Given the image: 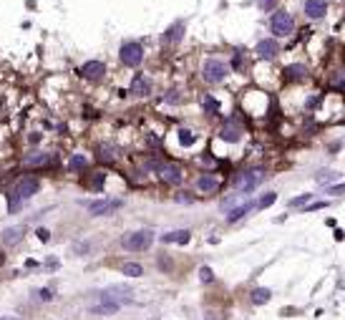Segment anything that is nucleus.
I'll return each instance as SVG.
<instances>
[{"instance_id": "1", "label": "nucleus", "mask_w": 345, "mask_h": 320, "mask_svg": "<svg viewBox=\"0 0 345 320\" xmlns=\"http://www.w3.org/2000/svg\"><path fill=\"white\" fill-rule=\"evenodd\" d=\"M38 189H40V182H38L35 177H23V179H18V184H15L13 192H10V209H18V202L33 197Z\"/></svg>"}, {"instance_id": "2", "label": "nucleus", "mask_w": 345, "mask_h": 320, "mask_svg": "<svg viewBox=\"0 0 345 320\" xmlns=\"http://www.w3.org/2000/svg\"><path fill=\"white\" fill-rule=\"evenodd\" d=\"M202 76H204V81H209V83L224 81V78L229 76L227 61H222V58H209V61L204 63V68H202Z\"/></svg>"}, {"instance_id": "3", "label": "nucleus", "mask_w": 345, "mask_h": 320, "mask_svg": "<svg viewBox=\"0 0 345 320\" xmlns=\"http://www.w3.org/2000/svg\"><path fill=\"white\" fill-rule=\"evenodd\" d=\"M154 242V232L152 229H139L134 234H126L124 237V247L131 250V252H141V250H149Z\"/></svg>"}, {"instance_id": "4", "label": "nucleus", "mask_w": 345, "mask_h": 320, "mask_svg": "<svg viewBox=\"0 0 345 320\" xmlns=\"http://www.w3.org/2000/svg\"><path fill=\"white\" fill-rule=\"evenodd\" d=\"M119 58H121L124 66L136 68L139 63L144 61V48H141V43H136V40H128V43H124L121 51H119Z\"/></svg>"}, {"instance_id": "5", "label": "nucleus", "mask_w": 345, "mask_h": 320, "mask_svg": "<svg viewBox=\"0 0 345 320\" xmlns=\"http://www.w3.org/2000/svg\"><path fill=\"white\" fill-rule=\"evenodd\" d=\"M270 28H272V33H275V35L285 38V35H290V33H292L295 20H292V15H290L287 10H277V13L270 18Z\"/></svg>"}, {"instance_id": "6", "label": "nucleus", "mask_w": 345, "mask_h": 320, "mask_svg": "<svg viewBox=\"0 0 345 320\" xmlns=\"http://www.w3.org/2000/svg\"><path fill=\"white\" fill-rule=\"evenodd\" d=\"M262 179H265V169L254 166V169H247V172H245V174H242L240 179L234 182V187L240 189V192H245V194H247V192H252L254 187H260V184H262Z\"/></svg>"}, {"instance_id": "7", "label": "nucleus", "mask_w": 345, "mask_h": 320, "mask_svg": "<svg viewBox=\"0 0 345 320\" xmlns=\"http://www.w3.org/2000/svg\"><path fill=\"white\" fill-rule=\"evenodd\" d=\"M103 300L109 303H131V288L128 285H111L101 292Z\"/></svg>"}, {"instance_id": "8", "label": "nucleus", "mask_w": 345, "mask_h": 320, "mask_svg": "<svg viewBox=\"0 0 345 320\" xmlns=\"http://www.w3.org/2000/svg\"><path fill=\"white\" fill-rule=\"evenodd\" d=\"M103 73H106L103 61H89V63H83V66H81V76L86 81H98V78H103Z\"/></svg>"}, {"instance_id": "9", "label": "nucleus", "mask_w": 345, "mask_h": 320, "mask_svg": "<svg viewBox=\"0 0 345 320\" xmlns=\"http://www.w3.org/2000/svg\"><path fill=\"white\" fill-rule=\"evenodd\" d=\"M124 199H103V202H96L91 204V215H111V212L121 209Z\"/></svg>"}, {"instance_id": "10", "label": "nucleus", "mask_w": 345, "mask_h": 320, "mask_svg": "<svg viewBox=\"0 0 345 320\" xmlns=\"http://www.w3.org/2000/svg\"><path fill=\"white\" fill-rule=\"evenodd\" d=\"M159 177L169 184H179L182 182V169L177 164H161L159 166Z\"/></svg>"}, {"instance_id": "11", "label": "nucleus", "mask_w": 345, "mask_h": 320, "mask_svg": "<svg viewBox=\"0 0 345 320\" xmlns=\"http://www.w3.org/2000/svg\"><path fill=\"white\" fill-rule=\"evenodd\" d=\"M325 10H328V0H305V13H308V18L317 20V18L325 15Z\"/></svg>"}, {"instance_id": "12", "label": "nucleus", "mask_w": 345, "mask_h": 320, "mask_svg": "<svg viewBox=\"0 0 345 320\" xmlns=\"http://www.w3.org/2000/svg\"><path fill=\"white\" fill-rule=\"evenodd\" d=\"M131 94H134L136 98L149 96V94H152V81H149L146 76H136V78L131 81Z\"/></svg>"}, {"instance_id": "13", "label": "nucleus", "mask_w": 345, "mask_h": 320, "mask_svg": "<svg viewBox=\"0 0 345 320\" xmlns=\"http://www.w3.org/2000/svg\"><path fill=\"white\" fill-rule=\"evenodd\" d=\"M277 43L272 38H265V40H260V43H257V56L260 58H265V61H272L275 56H277Z\"/></svg>"}, {"instance_id": "14", "label": "nucleus", "mask_w": 345, "mask_h": 320, "mask_svg": "<svg viewBox=\"0 0 345 320\" xmlns=\"http://www.w3.org/2000/svg\"><path fill=\"white\" fill-rule=\"evenodd\" d=\"M184 31H187L184 20H177L174 26H169V28L164 31V40H166V43H177V40L184 38Z\"/></svg>"}, {"instance_id": "15", "label": "nucleus", "mask_w": 345, "mask_h": 320, "mask_svg": "<svg viewBox=\"0 0 345 320\" xmlns=\"http://www.w3.org/2000/svg\"><path fill=\"white\" fill-rule=\"evenodd\" d=\"M220 136L224 139V141H229V144H234V141H240L242 139V129L237 126L234 121H227L224 126H222V131H220Z\"/></svg>"}, {"instance_id": "16", "label": "nucleus", "mask_w": 345, "mask_h": 320, "mask_svg": "<svg viewBox=\"0 0 345 320\" xmlns=\"http://www.w3.org/2000/svg\"><path fill=\"white\" fill-rule=\"evenodd\" d=\"M285 81H305L308 78V68L303 66V63H292V66L285 68Z\"/></svg>"}, {"instance_id": "17", "label": "nucleus", "mask_w": 345, "mask_h": 320, "mask_svg": "<svg viewBox=\"0 0 345 320\" xmlns=\"http://www.w3.org/2000/svg\"><path fill=\"white\" fill-rule=\"evenodd\" d=\"M23 237H26V227H23V224L3 229V242H5V245H15V242H20Z\"/></svg>"}, {"instance_id": "18", "label": "nucleus", "mask_w": 345, "mask_h": 320, "mask_svg": "<svg viewBox=\"0 0 345 320\" xmlns=\"http://www.w3.org/2000/svg\"><path fill=\"white\" fill-rule=\"evenodd\" d=\"M217 187H220V182H217V177H214V174H204V177H199V179H197V189H199V192H204V194L214 192Z\"/></svg>"}, {"instance_id": "19", "label": "nucleus", "mask_w": 345, "mask_h": 320, "mask_svg": "<svg viewBox=\"0 0 345 320\" xmlns=\"http://www.w3.org/2000/svg\"><path fill=\"white\" fill-rule=\"evenodd\" d=\"M189 237H191L189 229H177V232H166L164 237H161V242H166V245L169 242H182L184 245V242H189Z\"/></svg>"}, {"instance_id": "20", "label": "nucleus", "mask_w": 345, "mask_h": 320, "mask_svg": "<svg viewBox=\"0 0 345 320\" xmlns=\"http://www.w3.org/2000/svg\"><path fill=\"white\" fill-rule=\"evenodd\" d=\"M91 313H94V315H114V313H119V303H109V300H103V303L94 305V308H91Z\"/></svg>"}, {"instance_id": "21", "label": "nucleus", "mask_w": 345, "mask_h": 320, "mask_svg": "<svg viewBox=\"0 0 345 320\" xmlns=\"http://www.w3.org/2000/svg\"><path fill=\"white\" fill-rule=\"evenodd\" d=\"M252 202H245V204H240V207H237V209H232L229 212V222H237V220H242V217H247L250 215V212H252Z\"/></svg>"}, {"instance_id": "22", "label": "nucleus", "mask_w": 345, "mask_h": 320, "mask_svg": "<svg viewBox=\"0 0 345 320\" xmlns=\"http://www.w3.org/2000/svg\"><path fill=\"white\" fill-rule=\"evenodd\" d=\"M270 297H272V292H270L267 288H257V290L252 292V303H254V305H265Z\"/></svg>"}, {"instance_id": "23", "label": "nucleus", "mask_w": 345, "mask_h": 320, "mask_svg": "<svg viewBox=\"0 0 345 320\" xmlns=\"http://www.w3.org/2000/svg\"><path fill=\"white\" fill-rule=\"evenodd\" d=\"M315 179H317L320 184H328V182H333V179H340V172H333V169H320V172L315 174Z\"/></svg>"}, {"instance_id": "24", "label": "nucleus", "mask_w": 345, "mask_h": 320, "mask_svg": "<svg viewBox=\"0 0 345 320\" xmlns=\"http://www.w3.org/2000/svg\"><path fill=\"white\" fill-rule=\"evenodd\" d=\"M202 106H204L207 114H217L220 111V101L214 96H202Z\"/></svg>"}, {"instance_id": "25", "label": "nucleus", "mask_w": 345, "mask_h": 320, "mask_svg": "<svg viewBox=\"0 0 345 320\" xmlns=\"http://www.w3.org/2000/svg\"><path fill=\"white\" fill-rule=\"evenodd\" d=\"M121 272L128 275V277H141V275H144V267L136 265V262H126V265L121 267Z\"/></svg>"}, {"instance_id": "26", "label": "nucleus", "mask_w": 345, "mask_h": 320, "mask_svg": "<svg viewBox=\"0 0 345 320\" xmlns=\"http://www.w3.org/2000/svg\"><path fill=\"white\" fill-rule=\"evenodd\" d=\"M86 164H89V159H86L83 154H73L71 157V169H73V172H81V169H86Z\"/></svg>"}, {"instance_id": "27", "label": "nucleus", "mask_w": 345, "mask_h": 320, "mask_svg": "<svg viewBox=\"0 0 345 320\" xmlns=\"http://www.w3.org/2000/svg\"><path fill=\"white\" fill-rule=\"evenodd\" d=\"M46 159H48V154H31V157L23 159V164L26 166H40V164H46Z\"/></svg>"}, {"instance_id": "28", "label": "nucleus", "mask_w": 345, "mask_h": 320, "mask_svg": "<svg viewBox=\"0 0 345 320\" xmlns=\"http://www.w3.org/2000/svg\"><path fill=\"white\" fill-rule=\"evenodd\" d=\"M103 184H106V177H103V174H91L89 189H94V192H101V189H103Z\"/></svg>"}, {"instance_id": "29", "label": "nucleus", "mask_w": 345, "mask_h": 320, "mask_svg": "<svg viewBox=\"0 0 345 320\" xmlns=\"http://www.w3.org/2000/svg\"><path fill=\"white\" fill-rule=\"evenodd\" d=\"M98 157H101V161H114V146L111 144H103L98 149Z\"/></svg>"}, {"instance_id": "30", "label": "nucleus", "mask_w": 345, "mask_h": 320, "mask_svg": "<svg viewBox=\"0 0 345 320\" xmlns=\"http://www.w3.org/2000/svg\"><path fill=\"white\" fill-rule=\"evenodd\" d=\"M194 141H197V139H194V134L189 129H179V144L182 146H191Z\"/></svg>"}, {"instance_id": "31", "label": "nucleus", "mask_w": 345, "mask_h": 320, "mask_svg": "<svg viewBox=\"0 0 345 320\" xmlns=\"http://www.w3.org/2000/svg\"><path fill=\"white\" fill-rule=\"evenodd\" d=\"M275 199H277L275 192H267L265 197H260V207H262V209H265V207H272V204H275Z\"/></svg>"}, {"instance_id": "32", "label": "nucleus", "mask_w": 345, "mask_h": 320, "mask_svg": "<svg viewBox=\"0 0 345 320\" xmlns=\"http://www.w3.org/2000/svg\"><path fill=\"white\" fill-rule=\"evenodd\" d=\"M310 199H313V194H300V197H295V199L290 202V207H305Z\"/></svg>"}, {"instance_id": "33", "label": "nucleus", "mask_w": 345, "mask_h": 320, "mask_svg": "<svg viewBox=\"0 0 345 320\" xmlns=\"http://www.w3.org/2000/svg\"><path fill=\"white\" fill-rule=\"evenodd\" d=\"M33 295L38 297V300H43V303H48L51 297H53V292H51V290H46V288H43V290H35Z\"/></svg>"}, {"instance_id": "34", "label": "nucleus", "mask_w": 345, "mask_h": 320, "mask_svg": "<svg viewBox=\"0 0 345 320\" xmlns=\"http://www.w3.org/2000/svg\"><path fill=\"white\" fill-rule=\"evenodd\" d=\"M199 277H202V283H212V280H214V275H212L209 267H202V270H199Z\"/></svg>"}, {"instance_id": "35", "label": "nucleus", "mask_w": 345, "mask_h": 320, "mask_svg": "<svg viewBox=\"0 0 345 320\" xmlns=\"http://www.w3.org/2000/svg\"><path fill=\"white\" fill-rule=\"evenodd\" d=\"M146 144H149V146H161L159 136H154V134H149V136H146Z\"/></svg>"}, {"instance_id": "36", "label": "nucleus", "mask_w": 345, "mask_h": 320, "mask_svg": "<svg viewBox=\"0 0 345 320\" xmlns=\"http://www.w3.org/2000/svg\"><path fill=\"white\" fill-rule=\"evenodd\" d=\"M275 3H277V0H260V8L262 10H270V8H275Z\"/></svg>"}, {"instance_id": "37", "label": "nucleus", "mask_w": 345, "mask_h": 320, "mask_svg": "<svg viewBox=\"0 0 345 320\" xmlns=\"http://www.w3.org/2000/svg\"><path fill=\"white\" fill-rule=\"evenodd\" d=\"M48 237H51V232L40 227V229H38V240H43V242H48Z\"/></svg>"}, {"instance_id": "38", "label": "nucleus", "mask_w": 345, "mask_h": 320, "mask_svg": "<svg viewBox=\"0 0 345 320\" xmlns=\"http://www.w3.org/2000/svg\"><path fill=\"white\" fill-rule=\"evenodd\" d=\"M166 101H169V103H177V101H179V91H169V94H166Z\"/></svg>"}, {"instance_id": "39", "label": "nucleus", "mask_w": 345, "mask_h": 320, "mask_svg": "<svg viewBox=\"0 0 345 320\" xmlns=\"http://www.w3.org/2000/svg\"><path fill=\"white\" fill-rule=\"evenodd\" d=\"M177 202H182V204H191V194H187V192H184V194L177 197Z\"/></svg>"}, {"instance_id": "40", "label": "nucleus", "mask_w": 345, "mask_h": 320, "mask_svg": "<svg viewBox=\"0 0 345 320\" xmlns=\"http://www.w3.org/2000/svg\"><path fill=\"white\" fill-rule=\"evenodd\" d=\"M159 267H161V270H164V267L169 270V257H166V255H161V257H159Z\"/></svg>"}, {"instance_id": "41", "label": "nucleus", "mask_w": 345, "mask_h": 320, "mask_svg": "<svg viewBox=\"0 0 345 320\" xmlns=\"http://www.w3.org/2000/svg\"><path fill=\"white\" fill-rule=\"evenodd\" d=\"M46 267H48V270H56V267H58V262H56V257H48V262H46Z\"/></svg>"}, {"instance_id": "42", "label": "nucleus", "mask_w": 345, "mask_h": 320, "mask_svg": "<svg viewBox=\"0 0 345 320\" xmlns=\"http://www.w3.org/2000/svg\"><path fill=\"white\" fill-rule=\"evenodd\" d=\"M3 262H5V255H3V252H0V265H3Z\"/></svg>"}, {"instance_id": "43", "label": "nucleus", "mask_w": 345, "mask_h": 320, "mask_svg": "<svg viewBox=\"0 0 345 320\" xmlns=\"http://www.w3.org/2000/svg\"><path fill=\"white\" fill-rule=\"evenodd\" d=\"M0 320H18V318H0Z\"/></svg>"}]
</instances>
